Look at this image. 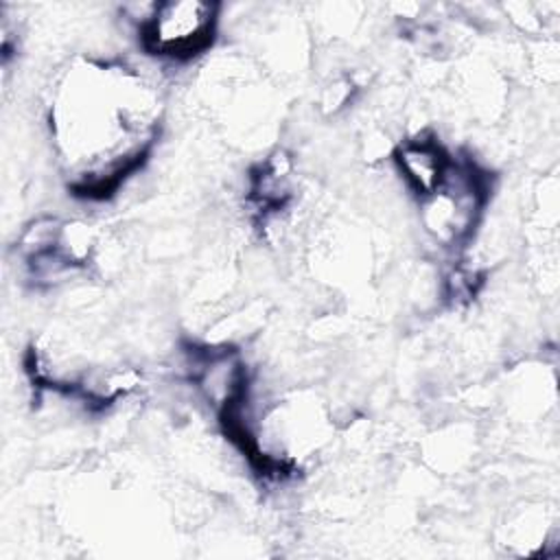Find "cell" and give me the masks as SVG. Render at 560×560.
I'll use <instances>...</instances> for the list:
<instances>
[{
	"instance_id": "1",
	"label": "cell",
	"mask_w": 560,
	"mask_h": 560,
	"mask_svg": "<svg viewBox=\"0 0 560 560\" xmlns=\"http://www.w3.org/2000/svg\"><path fill=\"white\" fill-rule=\"evenodd\" d=\"M219 7L199 0L155 2L138 22L140 46L160 59L190 61L206 52L217 33Z\"/></svg>"
},
{
	"instance_id": "2",
	"label": "cell",
	"mask_w": 560,
	"mask_h": 560,
	"mask_svg": "<svg viewBox=\"0 0 560 560\" xmlns=\"http://www.w3.org/2000/svg\"><path fill=\"white\" fill-rule=\"evenodd\" d=\"M394 160L407 186L420 199H427L440 188L455 158H451V153L435 138L418 136L405 140L396 149Z\"/></svg>"
}]
</instances>
